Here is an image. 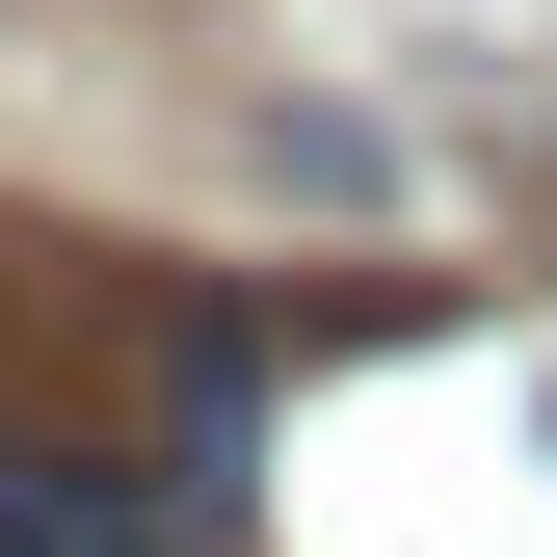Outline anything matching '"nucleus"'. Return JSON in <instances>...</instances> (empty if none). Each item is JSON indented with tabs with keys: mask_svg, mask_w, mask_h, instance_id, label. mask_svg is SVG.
Listing matches in <instances>:
<instances>
[{
	"mask_svg": "<svg viewBox=\"0 0 557 557\" xmlns=\"http://www.w3.org/2000/svg\"><path fill=\"white\" fill-rule=\"evenodd\" d=\"M239 425H265V319L239 293L0 213V557H186V531H239Z\"/></svg>",
	"mask_w": 557,
	"mask_h": 557,
	"instance_id": "obj_1",
	"label": "nucleus"
}]
</instances>
